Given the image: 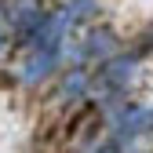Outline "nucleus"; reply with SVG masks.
<instances>
[{
	"label": "nucleus",
	"instance_id": "nucleus-2",
	"mask_svg": "<svg viewBox=\"0 0 153 153\" xmlns=\"http://www.w3.org/2000/svg\"><path fill=\"white\" fill-rule=\"evenodd\" d=\"M153 131V106H124L113 120V139L128 142V139H139Z\"/></svg>",
	"mask_w": 153,
	"mask_h": 153
},
{
	"label": "nucleus",
	"instance_id": "nucleus-5",
	"mask_svg": "<svg viewBox=\"0 0 153 153\" xmlns=\"http://www.w3.org/2000/svg\"><path fill=\"white\" fill-rule=\"evenodd\" d=\"M109 55H117V33H113L109 26H102V29H95L88 40H84V48L76 51V59H109Z\"/></svg>",
	"mask_w": 153,
	"mask_h": 153
},
{
	"label": "nucleus",
	"instance_id": "nucleus-4",
	"mask_svg": "<svg viewBox=\"0 0 153 153\" xmlns=\"http://www.w3.org/2000/svg\"><path fill=\"white\" fill-rule=\"evenodd\" d=\"M62 62V48H44V51H33L26 66H22V80L26 84H36V80H44V76H51L55 69H59Z\"/></svg>",
	"mask_w": 153,
	"mask_h": 153
},
{
	"label": "nucleus",
	"instance_id": "nucleus-3",
	"mask_svg": "<svg viewBox=\"0 0 153 153\" xmlns=\"http://www.w3.org/2000/svg\"><path fill=\"white\" fill-rule=\"evenodd\" d=\"M7 18H11V29H15V33H22V36H33V29L44 22L40 0H11V7H7Z\"/></svg>",
	"mask_w": 153,
	"mask_h": 153
},
{
	"label": "nucleus",
	"instance_id": "nucleus-6",
	"mask_svg": "<svg viewBox=\"0 0 153 153\" xmlns=\"http://www.w3.org/2000/svg\"><path fill=\"white\" fill-rule=\"evenodd\" d=\"M88 73L84 69H69L66 76H62V95H69V102H76V99H80V95L88 91Z\"/></svg>",
	"mask_w": 153,
	"mask_h": 153
},
{
	"label": "nucleus",
	"instance_id": "nucleus-7",
	"mask_svg": "<svg viewBox=\"0 0 153 153\" xmlns=\"http://www.w3.org/2000/svg\"><path fill=\"white\" fill-rule=\"evenodd\" d=\"M66 15L69 18H91V15H99V4H95V0H69Z\"/></svg>",
	"mask_w": 153,
	"mask_h": 153
},
{
	"label": "nucleus",
	"instance_id": "nucleus-9",
	"mask_svg": "<svg viewBox=\"0 0 153 153\" xmlns=\"http://www.w3.org/2000/svg\"><path fill=\"white\" fill-rule=\"evenodd\" d=\"M0 48H4V22H0Z\"/></svg>",
	"mask_w": 153,
	"mask_h": 153
},
{
	"label": "nucleus",
	"instance_id": "nucleus-1",
	"mask_svg": "<svg viewBox=\"0 0 153 153\" xmlns=\"http://www.w3.org/2000/svg\"><path fill=\"white\" fill-rule=\"evenodd\" d=\"M135 69H139V51H131V55H109V59L99 66L95 88H102V91H120V88H128L131 76H135Z\"/></svg>",
	"mask_w": 153,
	"mask_h": 153
},
{
	"label": "nucleus",
	"instance_id": "nucleus-8",
	"mask_svg": "<svg viewBox=\"0 0 153 153\" xmlns=\"http://www.w3.org/2000/svg\"><path fill=\"white\" fill-rule=\"evenodd\" d=\"M91 153H124V142H117V139H113V135H109V139H102L99 146H95Z\"/></svg>",
	"mask_w": 153,
	"mask_h": 153
}]
</instances>
